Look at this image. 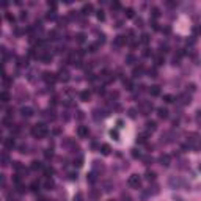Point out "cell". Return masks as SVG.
Here are the masks:
<instances>
[{"mask_svg": "<svg viewBox=\"0 0 201 201\" xmlns=\"http://www.w3.org/2000/svg\"><path fill=\"white\" fill-rule=\"evenodd\" d=\"M90 98H91V93H90V91H82V93H80V99H82L83 102L90 100Z\"/></svg>", "mask_w": 201, "mask_h": 201, "instance_id": "cell-18", "label": "cell"}, {"mask_svg": "<svg viewBox=\"0 0 201 201\" xmlns=\"http://www.w3.org/2000/svg\"><path fill=\"white\" fill-rule=\"evenodd\" d=\"M143 160H145V163H146V165H149V163H152V157H145V159H143Z\"/></svg>", "mask_w": 201, "mask_h": 201, "instance_id": "cell-54", "label": "cell"}, {"mask_svg": "<svg viewBox=\"0 0 201 201\" xmlns=\"http://www.w3.org/2000/svg\"><path fill=\"white\" fill-rule=\"evenodd\" d=\"M143 71H145V69H143V66L135 68V69H134V72H132V77H135V79H137V77H140V76L143 74Z\"/></svg>", "mask_w": 201, "mask_h": 201, "instance_id": "cell-17", "label": "cell"}, {"mask_svg": "<svg viewBox=\"0 0 201 201\" xmlns=\"http://www.w3.org/2000/svg\"><path fill=\"white\" fill-rule=\"evenodd\" d=\"M110 201H116V200H110Z\"/></svg>", "mask_w": 201, "mask_h": 201, "instance_id": "cell-61", "label": "cell"}, {"mask_svg": "<svg viewBox=\"0 0 201 201\" xmlns=\"http://www.w3.org/2000/svg\"><path fill=\"white\" fill-rule=\"evenodd\" d=\"M149 94L159 96V94H160V86H159V85H152V86L149 88Z\"/></svg>", "mask_w": 201, "mask_h": 201, "instance_id": "cell-16", "label": "cell"}, {"mask_svg": "<svg viewBox=\"0 0 201 201\" xmlns=\"http://www.w3.org/2000/svg\"><path fill=\"white\" fill-rule=\"evenodd\" d=\"M148 74H149V77H157V71L156 69H149Z\"/></svg>", "mask_w": 201, "mask_h": 201, "instance_id": "cell-48", "label": "cell"}, {"mask_svg": "<svg viewBox=\"0 0 201 201\" xmlns=\"http://www.w3.org/2000/svg\"><path fill=\"white\" fill-rule=\"evenodd\" d=\"M46 18H47L49 21H55V19H57V14H55V11H49V14L46 16Z\"/></svg>", "mask_w": 201, "mask_h": 201, "instance_id": "cell-36", "label": "cell"}, {"mask_svg": "<svg viewBox=\"0 0 201 201\" xmlns=\"http://www.w3.org/2000/svg\"><path fill=\"white\" fill-rule=\"evenodd\" d=\"M198 170H200V171H201V163H200V167H198Z\"/></svg>", "mask_w": 201, "mask_h": 201, "instance_id": "cell-60", "label": "cell"}, {"mask_svg": "<svg viewBox=\"0 0 201 201\" xmlns=\"http://www.w3.org/2000/svg\"><path fill=\"white\" fill-rule=\"evenodd\" d=\"M127 184H129L132 189H140V185H142V177L138 175H132L129 177V181H127Z\"/></svg>", "mask_w": 201, "mask_h": 201, "instance_id": "cell-5", "label": "cell"}, {"mask_svg": "<svg viewBox=\"0 0 201 201\" xmlns=\"http://www.w3.org/2000/svg\"><path fill=\"white\" fill-rule=\"evenodd\" d=\"M96 16H98V19H99V21H105V14H104V11H102V9H99V11H98V14H96Z\"/></svg>", "mask_w": 201, "mask_h": 201, "instance_id": "cell-40", "label": "cell"}, {"mask_svg": "<svg viewBox=\"0 0 201 201\" xmlns=\"http://www.w3.org/2000/svg\"><path fill=\"white\" fill-rule=\"evenodd\" d=\"M60 80H63V82H68L69 80V74H68V71H61L60 72V77H58Z\"/></svg>", "mask_w": 201, "mask_h": 201, "instance_id": "cell-21", "label": "cell"}, {"mask_svg": "<svg viewBox=\"0 0 201 201\" xmlns=\"http://www.w3.org/2000/svg\"><path fill=\"white\" fill-rule=\"evenodd\" d=\"M8 163H9V157H8V154H6V152H3L2 154V165H8Z\"/></svg>", "mask_w": 201, "mask_h": 201, "instance_id": "cell-24", "label": "cell"}, {"mask_svg": "<svg viewBox=\"0 0 201 201\" xmlns=\"http://www.w3.org/2000/svg\"><path fill=\"white\" fill-rule=\"evenodd\" d=\"M167 5H168L170 8H175V6L177 5V3H176V2H167Z\"/></svg>", "mask_w": 201, "mask_h": 201, "instance_id": "cell-57", "label": "cell"}, {"mask_svg": "<svg viewBox=\"0 0 201 201\" xmlns=\"http://www.w3.org/2000/svg\"><path fill=\"white\" fill-rule=\"evenodd\" d=\"M145 177H146L148 181H154V179H156V173H154V171H146Z\"/></svg>", "mask_w": 201, "mask_h": 201, "instance_id": "cell-27", "label": "cell"}, {"mask_svg": "<svg viewBox=\"0 0 201 201\" xmlns=\"http://www.w3.org/2000/svg\"><path fill=\"white\" fill-rule=\"evenodd\" d=\"M123 83H124V86H126V90H129V91H130V90H134V85H132V82H130V80H123Z\"/></svg>", "mask_w": 201, "mask_h": 201, "instance_id": "cell-30", "label": "cell"}, {"mask_svg": "<svg viewBox=\"0 0 201 201\" xmlns=\"http://www.w3.org/2000/svg\"><path fill=\"white\" fill-rule=\"evenodd\" d=\"M146 129L151 130V132H154V130L157 129V124H156V121H148L146 123Z\"/></svg>", "mask_w": 201, "mask_h": 201, "instance_id": "cell-20", "label": "cell"}, {"mask_svg": "<svg viewBox=\"0 0 201 201\" xmlns=\"http://www.w3.org/2000/svg\"><path fill=\"white\" fill-rule=\"evenodd\" d=\"M163 61H165V58H163L162 55H159V57H156V65L157 66H160V65H163Z\"/></svg>", "mask_w": 201, "mask_h": 201, "instance_id": "cell-34", "label": "cell"}, {"mask_svg": "<svg viewBox=\"0 0 201 201\" xmlns=\"http://www.w3.org/2000/svg\"><path fill=\"white\" fill-rule=\"evenodd\" d=\"M39 60H41V61H44V63H49L50 60H52V55H50L49 52H44V53L41 55V58H39Z\"/></svg>", "mask_w": 201, "mask_h": 201, "instance_id": "cell-19", "label": "cell"}, {"mask_svg": "<svg viewBox=\"0 0 201 201\" xmlns=\"http://www.w3.org/2000/svg\"><path fill=\"white\" fill-rule=\"evenodd\" d=\"M187 148H192L195 151H201V137H198L196 134H190L187 137V143H185Z\"/></svg>", "mask_w": 201, "mask_h": 201, "instance_id": "cell-1", "label": "cell"}, {"mask_svg": "<svg viewBox=\"0 0 201 201\" xmlns=\"http://www.w3.org/2000/svg\"><path fill=\"white\" fill-rule=\"evenodd\" d=\"M110 151H112V149H110V146H109V145H102V146H100V152H102L104 156H109Z\"/></svg>", "mask_w": 201, "mask_h": 201, "instance_id": "cell-22", "label": "cell"}, {"mask_svg": "<svg viewBox=\"0 0 201 201\" xmlns=\"http://www.w3.org/2000/svg\"><path fill=\"white\" fill-rule=\"evenodd\" d=\"M3 145H5V148L13 149V148L16 146V142H14V138H13V137H8V138L3 140Z\"/></svg>", "mask_w": 201, "mask_h": 201, "instance_id": "cell-11", "label": "cell"}, {"mask_svg": "<svg viewBox=\"0 0 201 201\" xmlns=\"http://www.w3.org/2000/svg\"><path fill=\"white\" fill-rule=\"evenodd\" d=\"M168 184H170L171 189H182V187H185V182H184L181 177H177V176H171V177H170Z\"/></svg>", "mask_w": 201, "mask_h": 201, "instance_id": "cell-4", "label": "cell"}, {"mask_svg": "<svg viewBox=\"0 0 201 201\" xmlns=\"http://www.w3.org/2000/svg\"><path fill=\"white\" fill-rule=\"evenodd\" d=\"M119 8H121V3L119 2H113L112 3V9H119Z\"/></svg>", "mask_w": 201, "mask_h": 201, "instance_id": "cell-44", "label": "cell"}, {"mask_svg": "<svg viewBox=\"0 0 201 201\" xmlns=\"http://www.w3.org/2000/svg\"><path fill=\"white\" fill-rule=\"evenodd\" d=\"M159 162H160V165H163V167H170V163H171V157H170L168 154H162V156L159 157Z\"/></svg>", "mask_w": 201, "mask_h": 201, "instance_id": "cell-8", "label": "cell"}, {"mask_svg": "<svg viewBox=\"0 0 201 201\" xmlns=\"http://www.w3.org/2000/svg\"><path fill=\"white\" fill-rule=\"evenodd\" d=\"M32 135L35 138H44L47 135V127L44 124H35L32 127Z\"/></svg>", "mask_w": 201, "mask_h": 201, "instance_id": "cell-2", "label": "cell"}, {"mask_svg": "<svg viewBox=\"0 0 201 201\" xmlns=\"http://www.w3.org/2000/svg\"><path fill=\"white\" fill-rule=\"evenodd\" d=\"M74 165H77V167H82V165H83V157H82V156L77 157V160L74 162Z\"/></svg>", "mask_w": 201, "mask_h": 201, "instance_id": "cell-41", "label": "cell"}, {"mask_svg": "<svg viewBox=\"0 0 201 201\" xmlns=\"http://www.w3.org/2000/svg\"><path fill=\"white\" fill-rule=\"evenodd\" d=\"M42 77H44V80L47 83H55L57 80H58V77L53 74V72H44V76H42Z\"/></svg>", "mask_w": 201, "mask_h": 201, "instance_id": "cell-10", "label": "cell"}, {"mask_svg": "<svg viewBox=\"0 0 201 201\" xmlns=\"http://www.w3.org/2000/svg\"><path fill=\"white\" fill-rule=\"evenodd\" d=\"M137 142H138V143H145L146 142V134H140L138 138H137Z\"/></svg>", "mask_w": 201, "mask_h": 201, "instance_id": "cell-38", "label": "cell"}, {"mask_svg": "<svg viewBox=\"0 0 201 201\" xmlns=\"http://www.w3.org/2000/svg\"><path fill=\"white\" fill-rule=\"evenodd\" d=\"M86 179H88V182L94 184V182H96V179H98V177H96V173H94V171H91V173L88 175V177H86Z\"/></svg>", "mask_w": 201, "mask_h": 201, "instance_id": "cell-25", "label": "cell"}, {"mask_svg": "<svg viewBox=\"0 0 201 201\" xmlns=\"http://www.w3.org/2000/svg\"><path fill=\"white\" fill-rule=\"evenodd\" d=\"M42 168V163L38 162V160H33L32 162V170H41Z\"/></svg>", "mask_w": 201, "mask_h": 201, "instance_id": "cell-23", "label": "cell"}, {"mask_svg": "<svg viewBox=\"0 0 201 201\" xmlns=\"http://www.w3.org/2000/svg\"><path fill=\"white\" fill-rule=\"evenodd\" d=\"M127 42V39L124 38V36H116L115 38V46L116 47H121V46H124Z\"/></svg>", "mask_w": 201, "mask_h": 201, "instance_id": "cell-14", "label": "cell"}, {"mask_svg": "<svg viewBox=\"0 0 201 201\" xmlns=\"http://www.w3.org/2000/svg\"><path fill=\"white\" fill-rule=\"evenodd\" d=\"M30 187H32V190H35V192H36V190L39 189V182H38V181H33V182H32V185H30Z\"/></svg>", "mask_w": 201, "mask_h": 201, "instance_id": "cell-42", "label": "cell"}, {"mask_svg": "<svg viewBox=\"0 0 201 201\" xmlns=\"http://www.w3.org/2000/svg\"><path fill=\"white\" fill-rule=\"evenodd\" d=\"M129 116H130V118H135V116H137L135 109H130V110H129Z\"/></svg>", "mask_w": 201, "mask_h": 201, "instance_id": "cell-49", "label": "cell"}, {"mask_svg": "<svg viewBox=\"0 0 201 201\" xmlns=\"http://www.w3.org/2000/svg\"><path fill=\"white\" fill-rule=\"evenodd\" d=\"M100 79L104 80V83H110V82H113L115 77H113V74L110 71H104L102 74H100Z\"/></svg>", "mask_w": 201, "mask_h": 201, "instance_id": "cell-9", "label": "cell"}, {"mask_svg": "<svg viewBox=\"0 0 201 201\" xmlns=\"http://www.w3.org/2000/svg\"><path fill=\"white\" fill-rule=\"evenodd\" d=\"M110 137H113L115 140H118V132H116V130H110Z\"/></svg>", "mask_w": 201, "mask_h": 201, "instance_id": "cell-51", "label": "cell"}, {"mask_svg": "<svg viewBox=\"0 0 201 201\" xmlns=\"http://www.w3.org/2000/svg\"><path fill=\"white\" fill-rule=\"evenodd\" d=\"M98 47H99V44H91L88 47V50H90V52H96V49H98Z\"/></svg>", "mask_w": 201, "mask_h": 201, "instance_id": "cell-47", "label": "cell"}, {"mask_svg": "<svg viewBox=\"0 0 201 201\" xmlns=\"http://www.w3.org/2000/svg\"><path fill=\"white\" fill-rule=\"evenodd\" d=\"M83 39H85L83 33H79V35H77V41H79V42H83Z\"/></svg>", "mask_w": 201, "mask_h": 201, "instance_id": "cell-53", "label": "cell"}, {"mask_svg": "<svg viewBox=\"0 0 201 201\" xmlns=\"http://www.w3.org/2000/svg\"><path fill=\"white\" fill-rule=\"evenodd\" d=\"M44 156H46V157H47V159H49V157H52V156H53V152H52V149H46V152H44Z\"/></svg>", "mask_w": 201, "mask_h": 201, "instance_id": "cell-52", "label": "cell"}, {"mask_svg": "<svg viewBox=\"0 0 201 201\" xmlns=\"http://www.w3.org/2000/svg\"><path fill=\"white\" fill-rule=\"evenodd\" d=\"M44 187H46V189H47V190H50V189H52V187H53V181L50 179V177H47V181H46V182H44Z\"/></svg>", "mask_w": 201, "mask_h": 201, "instance_id": "cell-31", "label": "cell"}, {"mask_svg": "<svg viewBox=\"0 0 201 201\" xmlns=\"http://www.w3.org/2000/svg\"><path fill=\"white\" fill-rule=\"evenodd\" d=\"M132 156L135 157V159H138V157H142V152H140V151H137V149H134L132 151Z\"/></svg>", "mask_w": 201, "mask_h": 201, "instance_id": "cell-46", "label": "cell"}, {"mask_svg": "<svg viewBox=\"0 0 201 201\" xmlns=\"http://www.w3.org/2000/svg\"><path fill=\"white\" fill-rule=\"evenodd\" d=\"M19 65H21V66H27V60H24V58H19Z\"/></svg>", "mask_w": 201, "mask_h": 201, "instance_id": "cell-56", "label": "cell"}, {"mask_svg": "<svg viewBox=\"0 0 201 201\" xmlns=\"http://www.w3.org/2000/svg\"><path fill=\"white\" fill-rule=\"evenodd\" d=\"M91 13H93V5H91V3H85L83 8H82V14L88 16V14H91Z\"/></svg>", "mask_w": 201, "mask_h": 201, "instance_id": "cell-13", "label": "cell"}, {"mask_svg": "<svg viewBox=\"0 0 201 201\" xmlns=\"http://www.w3.org/2000/svg\"><path fill=\"white\" fill-rule=\"evenodd\" d=\"M77 134H79L80 138H85V137H88V135H90L88 126H79V129H77Z\"/></svg>", "mask_w": 201, "mask_h": 201, "instance_id": "cell-7", "label": "cell"}, {"mask_svg": "<svg viewBox=\"0 0 201 201\" xmlns=\"http://www.w3.org/2000/svg\"><path fill=\"white\" fill-rule=\"evenodd\" d=\"M177 102H179L181 105H189V104L192 102V98H190V94H187V93H182V94L177 96Z\"/></svg>", "mask_w": 201, "mask_h": 201, "instance_id": "cell-6", "label": "cell"}, {"mask_svg": "<svg viewBox=\"0 0 201 201\" xmlns=\"http://www.w3.org/2000/svg\"><path fill=\"white\" fill-rule=\"evenodd\" d=\"M49 39H58V33H57L55 30H52V32L49 33Z\"/></svg>", "mask_w": 201, "mask_h": 201, "instance_id": "cell-37", "label": "cell"}, {"mask_svg": "<svg viewBox=\"0 0 201 201\" xmlns=\"http://www.w3.org/2000/svg\"><path fill=\"white\" fill-rule=\"evenodd\" d=\"M47 5H49V8H52V9H55V8H57V3H55V2H49Z\"/></svg>", "mask_w": 201, "mask_h": 201, "instance_id": "cell-55", "label": "cell"}, {"mask_svg": "<svg viewBox=\"0 0 201 201\" xmlns=\"http://www.w3.org/2000/svg\"><path fill=\"white\" fill-rule=\"evenodd\" d=\"M21 115L24 116V118H30V116L33 115V109H32V107H22V109H21Z\"/></svg>", "mask_w": 201, "mask_h": 201, "instance_id": "cell-12", "label": "cell"}, {"mask_svg": "<svg viewBox=\"0 0 201 201\" xmlns=\"http://www.w3.org/2000/svg\"><path fill=\"white\" fill-rule=\"evenodd\" d=\"M151 13H152V18H154V19H157V18L160 16L159 8H156V6H154V8H151Z\"/></svg>", "mask_w": 201, "mask_h": 201, "instance_id": "cell-33", "label": "cell"}, {"mask_svg": "<svg viewBox=\"0 0 201 201\" xmlns=\"http://www.w3.org/2000/svg\"><path fill=\"white\" fill-rule=\"evenodd\" d=\"M126 18H134V9L132 8H127L126 9Z\"/></svg>", "mask_w": 201, "mask_h": 201, "instance_id": "cell-43", "label": "cell"}, {"mask_svg": "<svg viewBox=\"0 0 201 201\" xmlns=\"http://www.w3.org/2000/svg\"><path fill=\"white\" fill-rule=\"evenodd\" d=\"M140 41H142L143 44H148V42H149V35H148V33H143V35L140 36Z\"/></svg>", "mask_w": 201, "mask_h": 201, "instance_id": "cell-26", "label": "cell"}, {"mask_svg": "<svg viewBox=\"0 0 201 201\" xmlns=\"http://www.w3.org/2000/svg\"><path fill=\"white\" fill-rule=\"evenodd\" d=\"M157 115H159V118H168V110L167 109H163V107H159L157 109Z\"/></svg>", "mask_w": 201, "mask_h": 201, "instance_id": "cell-15", "label": "cell"}, {"mask_svg": "<svg viewBox=\"0 0 201 201\" xmlns=\"http://www.w3.org/2000/svg\"><path fill=\"white\" fill-rule=\"evenodd\" d=\"M74 201H82V195H80V193H77V195L74 196Z\"/></svg>", "mask_w": 201, "mask_h": 201, "instance_id": "cell-58", "label": "cell"}, {"mask_svg": "<svg viewBox=\"0 0 201 201\" xmlns=\"http://www.w3.org/2000/svg\"><path fill=\"white\" fill-rule=\"evenodd\" d=\"M3 124H5L6 127H9V126L13 124V121H11V119H9V118H3Z\"/></svg>", "mask_w": 201, "mask_h": 201, "instance_id": "cell-45", "label": "cell"}, {"mask_svg": "<svg viewBox=\"0 0 201 201\" xmlns=\"http://www.w3.org/2000/svg\"><path fill=\"white\" fill-rule=\"evenodd\" d=\"M152 109H154V105H152V102L151 100H142L140 102V105H138V110L143 113V115H148V113L152 112Z\"/></svg>", "mask_w": 201, "mask_h": 201, "instance_id": "cell-3", "label": "cell"}, {"mask_svg": "<svg viewBox=\"0 0 201 201\" xmlns=\"http://www.w3.org/2000/svg\"><path fill=\"white\" fill-rule=\"evenodd\" d=\"M6 19H8L9 22H14V16H13L11 13H6Z\"/></svg>", "mask_w": 201, "mask_h": 201, "instance_id": "cell-50", "label": "cell"}, {"mask_svg": "<svg viewBox=\"0 0 201 201\" xmlns=\"http://www.w3.org/2000/svg\"><path fill=\"white\" fill-rule=\"evenodd\" d=\"M195 119H196V124H198L201 127V110H198L196 112V116H195Z\"/></svg>", "mask_w": 201, "mask_h": 201, "instance_id": "cell-39", "label": "cell"}, {"mask_svg": "<svg viewBox=\"0 0 201 201\" xmlns=\"http://www.w3.org/2000/svg\"><path fill=\"white\" fill-rule=\"evenodd\" d=\"M0 98H2V102H8V100H9V94H8V91H2Z\"/></svg>", "mask_w": 201, "mask_h": 201, "instance_id": "cell-28", "label": "cell"}, {"mask_svg": "<svg viewBox=\"0 0 201 201\" xmlns=\"http://www.w3.org/2000/svg\"><path fill=\"white\" fill-rule=\"evenodd\" d=\"M27 18V13L25 11H22V14H21V19H25Z\"/></svg>", "mask_w": 201, "mask_h": 201, "instance_id": "cell-59", "label": "cell"}, {"mask_svg": "<svg viewBox=\"0 0 201 201\" xmlns=\"http://www.w3.org/2000/svg\"><path fill=\"white\" fill-rule=\"evenodd\" d=\"M134 61H135V57H134L132 53H129V55L126 57V63L127 65H134Z\"/></svg>", "mask_w": 201, "mask_h": 201, "instance_id": "cell-29", "label": "cell"}, {"mask_svg": "<svg viewBox=\"0 0 201 201\" xmlns=\"http://www.w3.org/2000/svg\"><path fill=\"white\" fill-rule=\"evenodd\" d=\"M44 173H46V176H47V177H50L53 175V168H52V167H47V168H44Z\"/></svg>", "mask_w": 201, "mask_h": 201, "instance_id": "cell-35", "label": "cell"}, {"mask_svg": "<svg viewBox=\"0 0 201 201\" xmlns=\"http://www.w3.org/2000/svg\"><path fill=\"white\" fill-rule=\"evenodd\" d=\"M163 100H165L167 104H171V102H175V98H173L171 94H165L163 96Z\"/></svg>", "mask_w": 201, "mask_h": 201, "instance_id": "cell-32", "label": "cell"}]
</instances>
